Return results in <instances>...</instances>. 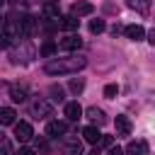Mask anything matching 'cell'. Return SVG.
<instances>
[{"instance_id": "6da1fadb", "label": "cell", "mask_w": 155, "mask_h": 155, "mask_svg": "<svg viewBox=\"0 0 155 155\" xmlns=\"http://www.w3.org/2000/svg\"><path fill=\"white\" fill-rule=\"evenodd\" d=\"M87 65V58L85 56H65V58H53L44 65L46 75H70V73H78Z\"/></svg>"}, {"instance_id": "7a4b0ae2", "label": "cell", "mask_w": 155, "mask_h": 155, "mask_svg": "<svg viewBox=\"0 0 155 155\" xmlns=\"http://www.w3.org/2000/svg\"><path fill=\"white\" fill-rule=\"evenodd\" d=\"M12 126H15V138H17L19 143H27V140L34 138V128H31L29 121H15Z\"/></svg>"}, {"instance_id": "3957f363", "label": "cell", "mask_w": 155, "mask_h": 155, "mask_svg": "<svg viewBox=\"0 0 155 155\" xmlns=\"http://www.w3.org/2000/svg\"><path fill=\"white\" fill-rule=\"evenodd\" d=\"M34 29H36V19H34L31 15H24V17L19 19V36H22V39H29V36L34 34Z\"/></svg>"}, {"instance_id": "277c9868", "label": "cell", "mask_w": 155, "mask_h": 155, "mask_svg": "<svg viewBox=\"0 0 155 155\" xmlns=\"http://www.w3.org/2000/svg\"><path fill=\"white\" fill-rule=\"evenodd\" d=\"M68 133V124L65 121H48L46 126V136L48 138H63Z\"/></svg>"}, {"instance_id": "5b68a950", "label": "cell", "mask_w": 155, "mask_h": 155, "mask_svg": "<svg viewBox=\"0 0 155 155\" xmlns=\"http://www.w3.org/2000/svg\"><path fill=\"white\" fill-rule=\"evenodd\" d=\"M58 46H61L63 51H78V48H82V39H80L78 34H68V36H63V39L58 41Z\"/></svg>"}, {"instance_id": "8992f818", "label": "cell", "mask_w": 155, "mask_h": 155, "mask_svg": "<svg viewBox=\"0 0 155 155\" xmlns=\"http://www.w3.org/2000/svg\"><path fill=\"white\" fill-rule=\"evenodd\" d=\"M63 145H65V150H68V155H80L82 153V140L78 138V136H63Z\"/></svg>"}, {"instance_id": "52a82bcc", "label": "cell", "mask_w": 155, "mask_h": 155, "mask_svg": "<svg viewBox=\"0 0 155 155\" xmlns=\"http://www.w3.org/2000/svg\"><path fill=\"white\" fill-rule=\"evenodd\" d=\"M92 12H94V5H92V2H85V0H78V2H73V7H70V15H75V17L92 15Z\"/></svg>"}, {"instance_id": "ba28073f", "label": "cell", "mask_w": 155, "mask_h": 155, "mask_svg": "<svg viewBox=\"0 0 155 155\" xmlns=\"http://www.w3.org/2000/svg\"><path fill=\"white\" fill-rule=\"evenodd\" d=\"M65 119H68V121L82 119V107H80L78 102H68V104H65Z\"/></svg>"}, {"instance_id": "9c48e42d", "label": "cell", "mask_w": 155, "mask_h": 155, "mask_svg": "<svg viewBox=\"0 0 155 155\" xmlns=\"http://www.w3.org/2000/svg\"><path fill=\"white\" fill-rule=\"evenodd\" d=\"M82 138H85L87 143L97 145V143H99V138H102V133H99V128L92 124V126H85V128H82Z\"/></svg>"}, {"instance_id": "30bf717a", "label": "cell", "mask_w": 155, "mask_h": 155, "mask_svg": "<svg viewBox=\"0 0 155 155\" xmlns=\"http://www.w3.org/2000/svg\"><path fill=\"white\" fill-rule=\"evenodd\" d=\"M124 153H126V155H148V145H145L143 140H131Z\"/></svg>"}, {"instance_id": "8fae6325", "label": "cell", "mask_w": 155, "mask_h": 155, "mask_svg": "<svg viewBox=\"0 0 155 155\" xmlns=\"http://www.w3.org/2000/svg\"><path fill=\"white\" fill-rule=\"evenodd\" d=\"M124 34H126L131 41H140V39L145 36V29H143L140 24H128V27L124 29Z\"/></svg>"}, {"instance_id": "7c38bea8", "label": "cell", "mask_w": 155, "mask_h": 155, "mask_svg": "<svg viewBox=\"0 0 155 155\" xmlns=\"http://www.w3.org/2000/svg\"><path fill=\"white\" fill-rule=\"evenodd\" d=\"M44 17H48V19H58L61 17V10H58L56 0H46L44 2Z\"/></svg>"}, {"instance_id": "4fadbf2b", "label": "cell", "mask_w": 155, "mask_h": 155, "mask_svg": "<svg viewBox=\"0 0 155 155\" xmlns=\"http://www.w3.org/2000/svg\"><path fill=\"white\" fill-rule=\"evenodd\" d=\"M58 19H61L58 24H61L63 29H68V31H75V29L80 27V19H78L75 15H65V17H58Z\"/></svg>"}, {"instance_id": "5bb4252c", "label": "cell", "mask_w": 155, "mask_h": 155, "mask_svg": "<svg viewBox=\"0 0 155 155\" xmlns=\"http://www.w3.org/2000/svg\"><path fill=\"white\" fill-rule=\"evenodd\" d=\"M85 114H87V119H90L92 124H97V126H102V124L107 121V116H104V111H102V109H97V107H90V109H87Z\"/></svg>"}, {"instance_id": "9a60e30c", "label": "cell", "mask_w": 155, "mask_h": 155, "mask_svg": "<svg viewBox=\"0 0 155 155\" xmlns=\"http://www.w3.org/2000/svg\"><path fill=\"white\" fill-rule=\"evenodd\" d=\"M116 133L119 136H128L131 133V119L128 116H124V114L116 116Z\"/></svg>"}, {"instance_id": "2e32d148", "label": "cell", "mask_w": 155, "mask_h": 155, "mask_svg": "<svg viewBox=\"0 0 155 155\" xmlns=\"http://www.w3.org/2000/svg\"><path fill=\"white\" fill-rule=\"evenodd\" d=\"M15 109H10V107H0V126H12L15 124Z\"/></svg>"}, {"instance_id": "e0dca14e", "label": "cell", "mask_w": 155, "mask_h": 155, "mask_svg": "<svg viewBox=\"0 0 155 155\" xmlns=\"http://www.w3.org/2000/svg\"><path fill=\"white\" fill-rule=\"evenodd\" d=\"M10 99L12 102H24L27 99V87L24 85H12L10 87Z\"/></svg>"}, {"instance_id": "ac0fdd59", "label": "cell", "mask_w": 155, "mask_h": 155, "mask_svg": "<svg viewBox=\"0 0 155 155\" xmlns=\"http://www.w3.org/2000/svg\"><path fill=\"white\" fill-rule=\"evenodd\" d=\"M128 5L133 10H138L140 15H148L150 12V0H128Z\"/></svg>"}, {"instance_id": "d6986e66", "label": "cell", "mask_w": 155, "mask_h": 155, "mask_svg": "<svg viewBox=\"0 0 155 155\" xmlns=\"http://www.w3.org/2000/svg\"><path fill=\"white\" fill-rule=\"evenodd\" d=\"M48 111H51V104H46V102H36L34 104V114L41 119V116H48Z\"/></svg>"}, {"instance_id": "ffe728a7", "label": "cell", "mask_w": 155, "mask_h": 155, "mask_svg": "<svg viewBox=\"0 0 155 155\" xmlns=\"http://www.w3.org/2000/svg\"><path fill=\"white\" fill-rule=\"evenodd\" d=\"M104 29H107L104 19H92V22H90V31H92V34H102Z\"/></svg>"}, {"instance_id": "44dd1931", "label": "cell", "mask_w": 155, "mask_h": 155, "mask_svg": "<svg viewBox=\"0 0 155 155\" xmlns=\"http://www.w3.org/2000/svg\"><path fill=\"white\" fill-rule=\"evenodd\" d=\"M56 48H58V46H56L53 41H46V44L41 46V56H53V53H56Z\"/></svg>"}, {"instance_id": "7402d4cb", "label": "cell", "mask_w": 155, "mask_h": 155, "mask_svg": "<svg viewBox=\"0 0 155 155\" xmlns=\"http://www.w3.org/2000/svg\"><path fill=\"white\" fill-rule=\"evenodd\" d=\"M48 94H51V102H63V90H61V87L53 85V87L48 90Z\"/></svg>"}, {"instance_id": "603a6c76", "label": "cell", "mask_w": 155, "mask_h": 155, "mask_svg": "<svg viewBox=\"0 0 155 155\" xmlns=\"http://www.w3.org/2000/svg\"><path fill=\"white\" fill-rule=\"evenodd\" d=\"M68 87L78 94V92H82V90H85V80H70V85H68Z\"/></svg>"}, {"instance_id": "cb8c5ba5", "label": "cell", "mask_w": 155, "mask_h": 155, "mask_svg": "<svg viewBox=\"0 0 155 155\" xmlns=\"http://www.w3.org/2000/svg\"><path fill=\"white\" fill-rule=\"evenodd\" d=\"M12 41H15V39H12V36H10L7 31H0V48H7V46H10Z\"/></svg>"}, {"instance_id": "d4e9b609", "label": "cell", "mask_w": 155, "mask_h": 155, "mask_svg": "<svg viewBox=\"0 0 155 155\" xmlns=\"http://www.w3.org/2000/svg\"><path fill=\"white\" fill-rule=\"evenodd\" d=\"M116 94H119V87H116V85H107V87H104V97L111 99V97H116Z\"/></svg>"}, {"instance_id": "484cf974", "label": "cell", "mask_w": 155, "mask_h": 155, "mask_svg": "<svg viewBox=\"0 0 155 155\" xmlns=\"http://www.w3.org/2000/svg\"><path fill=\"white\" fill-rule=\"evenodd\" d=\"M0 155H15V153H12V145L2 140V143H0Z\"/></svg>"}, {"instance_id": "4316f807", "label": "cell", "mask_w": 155, "mask_h": 155, "mask_svg": "<svg viewBox=\"0 0 155 155\" xmlns=\"http://www.w3.org/2000/svg\"><path fill=\"white\" fill-rule=\"evenodd\" d=\"M36 148H39L41 153H48V143H46V138H36Z\"/></svg>"}, {"instance_id": "83f0119b", "label": "cell", "mask_w": 155, "mask_h": 155, "mask_svg": "<svg viewBox=\"0 0 155 155\" xmlns=\"http://www.w3.org/2000/svg\"><path fill=\"white\" fill-rule=\"evenodd\" d=\"M107 155H124V150H121V148H119V145H111V148H109V153H107Z\"/></svg>"}, {"instance_id": "f1b7e54d", "label": "cell", "mask_w": 155, "mask_h": 155, "mask_svg": "<svg viewBox=\"0 0 155 155\" xmlns=\"http://www.w3.org/2000/svg\"><path fill=\"white\" fill-rule=\"evenodd\" d=\"M17 155H34V150H31V148H19Z\"/></svg>"}, {"instance_id": "f546056e", "label": "cell", "mask_w": 155, "mask_h": 155, "mask_svg": "<svg viewBox=\"0 0 155 155\" xmlns=\"http://www.w3.org/2000/svg\"><path fill=\"white\" fill-rule=\"evenodd\" d=\"M148 41L155 46V29H150V31H148Z\"/></svg>"}, {"instance_id": "4dcf8cb0", "label": "cell", "mask_w": 155, "mask_h": 155, "mask_svg": "<svg viewBox=\"0 0 155 155\" xmlns=\"http://www.w3.org/2000/svg\"><path fill=\"white\" fill-rule=\"evenodd\" d=\"M87 155H99V153H97V150H94V153H87Z\"/></svg>"}, {"instance_id": "1f68e13d", "label": "cell", "mask_w": 155, "mask_h": 155, "mask_svg": "<svg viewBox=\"0 0 155 155\" xmlns=\"http://www.w3.org/2000/svg\"><path fill=\"white\" fill-rule=\"evenodd\" d=\"M0 143H2V133H0Z\"/></svg>"}, {"instance_id": "d6a6232c", "label": "cell", "mask_w": 155, "mask_h": 155, "mask_svg": "<svg viewBox=\"0 0 155 155\" xmlns=\"http://www.w3.org/2000/svg\"><path fill=\"white\" fill-rule=\"evenodd\" d=\"M2 2H5V0H0V7H2Z\"/></svg>"}, {"instance_id": "836d02e7", "label": "cell", "mask_w": 155, "mask_h": 155, "mask_svg": "<svg viewBox=\"0 0 155 155\" xmlns=\"http://www.w3.org/2000/svg\"><path fill=\"white\" fill-rule=\"evenodd\" d=\"M0 24H2V15H0Z\"/></svg>"}]
</instances>
